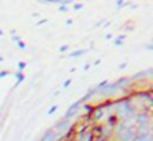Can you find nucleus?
<instances>
[{
  "mask_svg": "<svg viewBox=\"0 0 153 141\" xmlns=\"http://www.w3.org/2000/svg\"><path fill=\"white\" fill-rule=\"evenodd\" d=\"M135 131H136V127H133V129H121V131L118 132L119 141H132L135 138Z\"/></svg>",
  "mask_w": 153,
  "mask_h": 141,
  "instance_id": "nucleus-1",
  "label": "nucleus"
},
{
  "mask_svg": "<svg viewBox=\"0 0 153 141\" xmlns=\"http://www.w3.org/2000/svg\"><path fill=\"white\" fill-rule=\"evenodd\" d=\"M104 112H106V107L104 106H98V107H94V111H92V113L89 115L90 120H94V121H100L103 115H104Z\"/></svg>",
  "mask_w": 153,
  "mask_h": 141,
  "instance_id": "nucleus-2",
  "label": "nucleus"
},
{
  "mask_svg": "<svg viewBox=\"0 0 153 141\" xmlns=\"http://www.w3.org/2000/svg\"><path fill=\"white\" fill-rule=\"evenodd\" d=\"M69 127H70V121L69 120H63V121H60L55 124V127H54V132H60V137H61L63 133H66L69 131Z\"/></svg>",
  "mask_w": 153,
  "mask_h": 141,
  "instance_id": "nucleus-3",
  "label": "nucleus"
},
{
  "mask_svg": "<svg viewBox=\"0 0 153 141\" xmlns=\"http://www.w3.org/2000/svg\"><path fill=\"white\" fill-rule=\"evenodd\" d=\"M76 141H94V135H92L90 129H84L76 133Z\"/></svg>",
  "mask_w": 153,
  "mask_h": 141,
  "instance_id": "nucleus-4",
  "label": "nucleus"
},
{
  "mask_svg": "<svg viewBox=\"0 0 153 141\" xmlns=\"http://www.w3.org/2000/svg\"><path fill=\"white\" fill-rule=\"evenodd\" d=\"M80 104H81L80 101H75L74 104H72V106H70L69 109H68L66 115H64V117H66V118H64V120H69V118H72V117L75 115V113H76V111H78V106H80Z\"/></svg>",
  "mask_w": 153,
  "mask_h": 141,
  "instance_id": "nucleus-5",
  "label": "nucleus"
},
{
  "mask_svg": "<svg viewBox=\"0 0 153 141\" xmlns=\"http://www.w3.org/2000/svg\"><path fill=\"white\" fill-rule=\"evenodd\" d=\"M54 138H55V132H52V131H48L45 135H43L41 141H54Z\"/></svg>",
  "mask_w": 153,
  "mask_h": 141,
  "instance_id": "nucleus-6",
  "label": "nucleus"
},
{
  "mask_svg": "<svg viewBox=\"0 0 153 141\" xmlns=\"http://www.w3.org/2000/svg\"><path fill=\"white\" fill-rule=\"evenodd\" d=\"M107 124H109V126H110V127L116 126V124H118V117H116V115H112V117H109V118H107Z\"/></svg>",
  "mask_w": 153,
  "mask_h": 141,
  "instance_id": "nucleus-7",
  "label": "nucleus"
},
{
  "mask_svg": "<svg viewBox=\"0 0 153 141\" xmlns=\"http://www.w3.org/2000/svg\"><path fill=\"white\" fill-rule=\"evenodd\" d=\"M15 75V78H17V83H15V86H19L21 81L25 80V75H23V72H17V74H14Z\"/></svg>",
  "mask_w": 153,
  "mask_h": 141,
  "instance_id": "nucleus-8",
  "label": "nucleus"
},
{
  "mask_svg": "<svg viewBox=\"0 0 153 141\" xmlns=\"http://www.w3.org/2000/svg\"><path fill=\"white\" fill-rule=\"evenodd\" d=\"M84 52H86L84 49H78V51H74L72 54H70V57H72V58H74V57H81V55H84Z\"/></svg>",
  "mask_w": 153,
  "mask_h": 141,
  "instance_id": "nucleus-9",
  "label": "nucleus"
},
{
  "mask_svg": "<svg viewBox=\"0 0 153 141\" xmlns=\"http://www.w3.org/2000/svg\"><path fill=\"white\" fill-rule=\"evenodd\" d=\"M83 109H84V111H86V112L90 115V113H92V111H94V107H92L90 104H84V106H83Z\"/></svg>",
  "mask_w": 153,
  "mask_h": 141,
  "instance_id": "nucleus-10",
  "label": "nucleus"
},
{
  "mask_svg": "<svg viewBox=\"0 0 153 141\" xmlns=\"http://www.w3.org/2000/svg\"><path fill=\"white\" fill-rule=\"evenodd\" d=\"M147 74H150V72H139V74H136L135 77H133V80H136V78H141V77H145Z\"/></svg>",
  "mask_w": 153,
  "mask_h": 141,
  "instance_id": "nucleus-11",
  "label": "nucleus"
},
{
  "mask_svg": "<svg viewBox=\"0 0 153 141\" xmlns=\"http://www.w3.org/2000/svg\"><path fill=\"white\" fill-rule=\"evenodd\" d=\"M124 40V35H119V39H116V40H115V45H116V46H119V45H121V41Z\"/></svg>",
  "mask_w": 153,
  "mask_h": 141,
  "instance_id": "nucleus-12",
  "label": "nucleus"
},
{
  "mask_svg": "<svg viewBox=\"0 0 153 141\" xmlns=\"http://www.w3.org/2000/svg\"><path fill=\"white\" fill-rule=\"evenodd\" d=\"M107 83H109V81H106V80H104V81H101V83L96 86V89H103V88H104V86H106Z\"/></svg>",
  "mask_w": 153,
  "mask_h": 141,
  "instance_id": "nucleus-13",
  "label": "nucleus"
},
{
  "mask_svg": "<svg viewBox=\"0 0 153 141\" xmlns=\"http://www.w3.org/2000/svg\"><path fill=\"white\" fill-rule=\"evenodd\" d=\"M66 3H68V2H63V5H60V11H61V12H64V11H68V8H66Z\"/></svg>",
  "mask_w": 153,
  "mask_h": 141,
  "instance_id": "nucleus-14",
  "label": "nucleus"
},
{
  "mask_svg": "<svg viewBox=\"0 0 153 141\" xmlns=\"http://www.w3.org/2000/svg\"><path fill=\"white\" fill-rule=\"evenodd\" d=\"M25 66H26V64H25L23 62H20V63H19V72H23V69H25Z\"/></svg>",
  "mask_w": 153,
  "mask_h": 141,
  "instance_id": "nucleus-15",
  "label": "nucleus"
},
{
  "mask_svg": "<svg viewBox=\"0 0 153 141\" xmlns=\"http://www.w3.org/2000/svg\"><path fill=\"white\" fill-rule=\"evenodd\" d=\"M81 8H83V3H75V5H74V9H75V11H80Z\"/></svg>",
  "mask_w": 153,
  "mask_h": 141,
  "instance_id": "nucleus-16",
  "label": "nucleus"
},
{
  "mask_svg": "<svg viewBox=\"0 0 153 141\" xmlns=\"http://www.w3.org/2000/svg\"><path fill=\"white\" fill-rule=\"evenodd\" d=\"M94 141H107V138L106 137H95Z\"/></svg>",
  "mask_w": 153,
  "mask_h": 141,
  "instance_id": "nucleus-17",
  "label": "nucleus"
},
{
  "mask_svg": "<svg viewBox=\"0 0 153 141\" xmlns=\"http://www.w3.org/2000/svg\"><path fill=\"white\" fill-rule=\"evenodd\" d=\"M70 83H72V80H66V81L63 83V88H69V86H70Z\"/></svg>",
  "mask_w": 153,
  "mask_h": 141,
  "instance_id": "nucleus-18",
  "label": "nucleus"
},
{
  "mask_svg": "<svg viewBox=\"0 0 153 141\" xmlns=\"http://www.w3.org/2000/svg\"><path fill=\"white\" fill-rule=\"evenodd\" d=\"M55 111H57V106H54V107H51V109H49V111H48V115H52V113H54V112H55Z\"/></svg>",
  "mask_w": 153,
  "mask_h": 141,
  "instance_id": "nucleus-19",
  "label": "nucleus"
},
{
  "mask_svg": "<svg viewBox=\"0 0 153 141\" xmlns=\"http://www.w3.org/2000/svg\"><path fill=\"white\" fill-rule=\"evenodd\" d=\"M25 48H26V45L20 40V41H19V49H25Z\"/></svg>",
  "mask_w": 153,
  "mask_h": 141,
  "instance_id": "nucleus-20",
  "label": "nucleus"
},
{
  "mask_svg": "<svg viewBox=\"0 0 153 141\" xmlns=\"http://www.w3.org/2000/svg\"><path fill=\"white\" fill-rule=\"evenodd\" d=\"M6 75H9V72H8V70H3V72H0V78L6 77Z\"/></svg>",
  "mask_w": 153,
  "mask_h": 141,
  "instance_id": "nucleus-21",
  "label": "nucleus"
},
{
  "mask_svg": "<svg viewBox=\"0 0 153 141\" xmlns=\"http://www.w3.org/2000/svg\"><path fill=\"white\" fill-rule=\"evenodd\" d=\"M124 5H125V3H124V2H121V0H118V2H116V6H118V8L124 6Z\"/></svg>",
  "mask_w": 153,
  "mask_h": 141,
  "instance_id": "nucleus-22",
  "label": "nucleus"
},
{
  "mask_svg": "<svg viewBox=\"0 0 153 141\" xmlns=\"http://www.w3.org/2000/svg\"><path fill=\"white\" fill-rule=\"evenodd\" d=\"M69 49V46H61V48H60V51H61V52H66Z\"/></svg>",
  "mask_w": 153,
  "mask_h": 141,
  "instance_id": "nucleus-23",
  "label": "nucleus"
},
{
  "mask_svg": "<svg viewBox=\"0 0 153 141\" xmlns=\"http://www.w3.org/2000/svg\"><path fill=\"white\" fill-rule=\"evenodd\" d=\"M12 40H14V41H17V43L20 41V39H19V37H17V35H14V37H12Z\"/></svg>",
  "mask_w": 153,
  "mask_h": 141,
  "instance_id": "nucleus-24",
  "label": "nucleus"
},
{
  "mask_svg": "<svg viewBox=\"0 0 153 141\" xmlns=\"http://www.w3.org/2000/svg\"><path fill=\"white\" fill-rule=\"evenodd\" d=\"M2 62H3V58H2V57H0V63H2Z\"/></svg>",
  "mask_w": 153,
  "mask_h": 141,
  "instance_id": "nucleus-25",
  "label": "nucleus"
},
{
  "mask_svg": "<svg viewBox=\"0 0 153 141\" xmlns=\"http://www.w3.org/2000/svg\"><path fill=\"white\" fill-rule=\"evenodd\" d=\"M2 34H3V32H2V29H0V35H2Z\"/></svg>",
  "mask_w": 153,
  "mask_h": 141,
  "instance_id": "nucleus-26",
  "label": "nucleus"
}]
</instances>
